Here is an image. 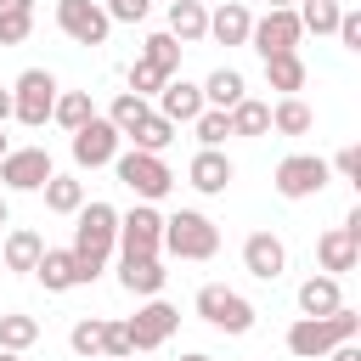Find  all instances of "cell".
Here are the masks:
<instances>
[{
  "label": "cell",
  "instance_id": "6da1fadb",
  "mask_svg": "<svg viewBox=\"0 0 361 361\" xmlns=\"http://www.w3.org/2000/svg\"><path fill=\"white\" fill-rule=\"evenodd\" d=\"M361 333V316L355 310H327V316H299L293 327H288V350L299 355V361H316V355H327L333 344H344V338H355Z\"/></svg>",
  "mask_w": 361,
  "mask_h": 361
},
{
  "label": "cell",
  "instance_id": "7a4b0ae2",
  "mask_svg": "<svg viewBox=\"0 0 361 361\" xmlns=\"http://www.w3.org/2000/svg\"><path fill=\"white\" fill-rule=\"evenodd\" d=\"M164 248H169L175 259H214L220 226H214L209 214H197V209H180V214L164 220Z\"/></svg>",
  "mask_w": 361,
  "mask_h": 361
},
{
  "label": "cell",
  "instance_id": "3957f363",
  "mask_svg": "<svg viewBox=\"0 0 361 361\" xmlns=\"http://www.w3.org/2000/svg\"><path fill=\"white\" fill-rule=\"evenodd\" d=\"M113 169H118V180L141 197V203H158V197H169V186H175V175H169V164L158 158V152H118L113 158Z\"/></svg>",
  "mask_w": 361,
  "mask_h": 361
},
{
  "label": "cell",
  "instance_id": "277c9868",
  "mask_svg": "<svg viewBox=\"0 0 361 361\" xmlns=\"http://www.w3.org/2000/svg\"><path fill=\"white\" fill-rule=\"evenodd\" d=\"M197 316L209 327H220V333H248L254 327V305L237 288H226V282H203L197 288Z\"/></svg>",
  "mask_w": 361,
  "mask_h": 361
},
{
  "label": "cell",
  "instance_id": "5b68a950",
  "mask_svg": "<svg viewBox=\"0 0 361 361\" xmlns=\"http://www.w3.org/2000/svg\"><path fill=\"white\" fill-rule=\"evenodd\" d=\"M327 180H333V169H327V158H316V152H288V158L276 164V175H271V186H276L288 203L316 197Z\"/></svg>",
  "mask_w": 361,
  "mask_h": 361
},
{
  "label": "cell",
  "instance_id": "8992f818",
  "mask_svg": "<svg viewBox=\"0 0 361 361\" xmlns=\"http://www.w3.org/2000/svg\"><path fill=\"white\" fill-rule=\"evenodd\" d=\"M51 107H56V79H51V68H28V73L11 85V118H23L28 130H39V124L51 118Z\"/></svg>",
  "mask_w": 361,
  "mask_h": 361
},
{
  "label": "cell",
  "instance_id": "52a82bcc",
  "mask_svg": "<svg viewBox=\"0 0 361 361\" xmlns=\"http://www.w3.org/2000/svg\"><path fill=\"white\" fill-rule=\"evenodd\" d=\"M118 243V209L113 203H79V226H73V254L107 259Z\"/></svg>",
  "mask_w": 361,
  "mask_h": 361
},
{
  "label": "cell",
  "instance_id": "ba28073f",
  "mask_svg": "<svg viewBox=\"0 0 361 361\" xmlns=\"http://www.w3.org/2000/svg\"><path fill=\"white\" fill-rule=\"evenodd\" d=\"M56 28H62L73 45H107L113 17H107L102 0H56Z\"/></svg>",
  "mask_w": 361,
  "mask_h": 361
},
{
  "label": "cell",
  "instance_id": "9c48e42d",
  "mask_svg": "<svg viewBox=\"0 0 361 361\" xmlns=\"http://www.w3.org/2000/svg\"><path fill=\"white\" fill-rule=\"evenodd\" d=\"M299 39H305V28H299V11H293V6H276V11L254 17V28H248V45H254L259 56L299 51Z\"/></svg>",
  "mask_w": 361,
  "mask_h": 361
},
{
  "label": "cell",
  "instance_id": "30bf717a",
  "mask_svg": "<svg viewBox=\"0 0 361 361\" xmlns=\"http://www.w3.org/2000/svg\"><path fill=\"white\" fill-rule=\"evenodd\" d=\"M124 327H130V350L141 355V350H158V344H169V333L180 327V310H175V305H164V299L152 293V299H147V305H141V310H135Z\"/></svg>",
  "mask_w": 361,
  "mask_h": 361
},
{
  "label": "cell",
  "instance_id": "8fae6325",
  "mask_svg": "<svg viewBox=\"0 0 361 361\" xmlns=\"http://www.w3.org/2000/svg\"><path fill=\"white\" fill-rule=\"evenodd\" d=\"M51 175H56V164H51L45 147H17V152L0 158V180H6V192H39Z\"/></svg>",
  "mask_w": 361,
  "mask_h": 361
},
{
  "label": "cell",
  "instance_id": "7c38bea8",
  "mask_svg": "<svg viewBox=\"0 0 361 361\" xmlns=\"http://www.w3.org/2000/svg\"><path fill=\"white\" fill-rule=\"evenodd\" d=\"M158 248H164V214L152 203L118 214V254H158Z\"/></svg>",
  "mask_w": 361,
  "mask_h": 361
},
{
  "label": "cell",
  "instance_id": "4fadbf2b",
  "mask_svg": "<svg viewBox=\"0 0 361 361\" xmlns=\"http://www.w3.org/2000/svg\"><path fill=\"white\" fill-rule=\"evenodd\" d=\"M118 141H124V135L96 113L90 124H79V130H73V164H79V169H102V164H113V158H118Z\"/></svg>",
  "mask_w": 361,
  "mask_h": 361
},
{
  "label": "cell",
  "instance_id": "5bb4252c",
  "mask_svg": "<svg viewBox=\"0 0 361 361\" xmlns=\"http://www.w3.org/2000/svg\"><path fill=\"white\" fill-rule=\"evenodd\" d=\"M243 271H248V276H259V282H276V276L288 271V248H282V237L254 231V237L243 243Z\"/></svg>",
  "mask_w": 361,
  "mask_h": 361
},
{
  "label": "cell",
  "instance_id": "9a60e30c",
  "mask_svg": "<svg viewBox=\"0 0 361 361\" xmlns=\"http://www.w3.org/2000/svg\"><path fill=\"white\" fill-rule=\"evenodd\" d=\"M152 113H164L169 124H192V118L203 113V85H192V79H164Z\"/></svg>",
  "mask_w": 361,
  "mask_h": 361
},
{
  "label": "cell",
  "instance_id": "2e32d148",
  "mask_svg": "<svg viewBox=\"0 0 361 361\" xmlns=\"http://www.w3.org/2000/svg\"><path fill=\"white\" fill-rule=\"evenodd\" d=\"M231 175H237V164H231L220 147H203V152L192 158V169H186V180H192L203 197H220V192L231 186Z\"/></svg>",
  "mask_w": 361,
  "mask_h": 361
},
{
  "label": "cell",
  "instance_id": "e0dca14e",
  "mask_svg": "<svg viewBox=\"0 0 361 361\" xmlns=\"http://www.w3.org/2000/svg\"><path fill=\"white\" fill-rule=\"evenodd\" d=\"M316 259H322V271H327V276H344V271H355V265H361V243H355L344 226H333V231H322V237H316Z\"/></svg>",
  "mask_w": 361,
  "mask_h": 361
},
{
  "label": "cell",
  "instance_id": "ac0fdd59",
  "mask_svg": "<svg viewBox=\"0 0 361 361\" xmlns=\"http://www.w3.org/2000/svg\"><path fill=\"white\" fill-rule=\"evenodd\" d=\"M248 28H254V17L243 0H220L209 11V39H220V45H248Z\"/></svg>",
  "mask_w": 361,
  "mask_h": 361
},
{
  "label": "cell",
  "instance_id": "d6986e66",
  "mask_svg": "<svg viewBox=\"0 0 361 361\" xmlns=\"http://www.w3.org/2000/svg\"><path fill=\"white\" fill-rule=\"evenodd\" d=\"M118 282H124V293L152 299V293L164 288V265H158V254H124V259H118Z\"/></svg>",
  "mask_w": 361,
  "mask_h": 361
},
{
  "label": "cell",
  "instance_id": "ffe728a7",
  "mask_svg": "<svg viewBox=\"0 0 361 361\" xmlns=\"http://www.w3.org/2000/svg\"><path fill=\"white\" fill-rule=\"evenodd\" d=\"M34 276L45 282V293H68V288H79V259H73V248H45L39 265H34Z\"/></svg>",
  "mask_w": 361,
  "mask_h": 361
},
{
  "label": "cell",
  "instance_id": "44dd1931",
  "mask_svg": "<svg viewBox=\"0 0 361 361\" xmlns=\"http://www.w3.org/2000/svg\"><path fill=\"white\" fill-rule=\"evenodd\" d=\"M338 305H344L338 276L322 271V276H305V282H299V310H305V316H327V310H338Z\"/></svg>",
  "mask_w": 361,
  "mask_h": 361
},
{
  "label": "cell",
  "instance_id": "7402d4cb",
  "mask_svg": "<svg viewBox=\"0 0 361 361\" xmlns=\"http://www.w3.org/2000/svg\"><path fill=\"white\" fill-rule=\"evenodd\" d=\"M169 34H175L180 45L209 39V11H203V0H169Z\"/></svg>",
  "mask_w": 361,
  "mask_h": 361
},
{
  "label": "cell",
  "instance_id": "603a6c76",
  "mask_svg": "<svg viewBox=\"0 0 361 361\" xmlns=\"http://www.w3.org/2000/svg\"><path fill=\"white\" fill-rule=\"evenodd\" d=\"M243 96H248V85H243L237 68H214V73L203 79V107H226V113H231Z\"/></svg>",
  "mask_w": 361,
  "mask_h": 361
},
{
  "label": "cell",
  "instance_id": "cb8c5ba5",
  "mask_svg": "<svg viewBox=\"0 0 361 361\" xmlns=\"http://www.w3.org/2000/svg\"><path fill=\"white\" fill-rule=\"evenodd\" d=\"M265 85L282 90V96H299V90H305V62H299V51L265 56Z\"/></svg>",
  "mask_w": 361,
  "mask_h": 361
},
{
  "label": "cell",
  "instance_id": "d4e9b609",
  "mask_svg": "<svg viewBox=\"0 0 361 361\" xmlns=\"http://www.w3.org/2000/svg\"><path fill=\"white\" fill-rule=\"evenodd\" d=\"M39 254H45V237L39 231H28V226L6 231V271H34Z\"/></svg>",
  "mask_w": 361,
  "mask_h": 361
},
{
  "label": "cell",
  "instance_id": "484cf974",
  "mask_svg": "<svg viewBox=\"0 0 361 361\" xmlns=\"http://www.w3.org/2000/svg\"><path fill=\"white\" fill-rule=\"evenodd\" d=\"M51 118L73 135L79 124H90L96 118V102H90V90H56V107H51Z\"/></svg>",
  "mask_w": 361,
  "mask_h": 361
},
{
  "label": "cell",
  "instance_id": "4316f807",
  "mask_svg": "<svg viewBox=\"0 0 361 361\" xmlns=\"http://www.w3.org/2000/svg\"><path fill=\"white\" fill-rule=\"evenodd\" d=\"M39 192H45L51 214H79V203H85V180H73V175H51Z\"/></svg>",
  "mask_w": 361,
  "mask_h": 361
},
{
  "label": "cell",
  "instance_id": "83f0119b",
  "mask_svg": "<svg viewBox=\"0 0 361 361\" xmlns=\"http://www.w3.org/2000/svg\"><path fill=\"white\" fill-rule=\"evenodd\" d=\"M34 28V0H0V45H23Z\"/></svg>",
  "mask_w": 361,
  "mask_h": 361
},
{
  "label": "cell",
  "instance_id": "f1b7e54d",
  "mask_svg": "<svg viewBox=\"0 0 361 361\" xmlns=\"http://www.w3.org/2000/svg\"><path fill=\"white\" fill-rule=\"evenodd\" d=\"M226 118H231V135H271V107L254 102V96H243Z\"/></svg>",
  "mask_w": 361,
  "mask_h": 361
},
{
  "label": "cell",
  "instance_id": "f546056e",
  "mask_svg": "<svg viewBox=\"0 0 361 361\" xmlns=\"http://www.w3.org/2000/svg\"><path fill=\"white\" fill-rule=\"evenodd\" d=\"M310 124H316V113H310L299 96H282V102L271 107V130H276V135H305Z\"/></svg>",
  "mask_w": 361,
  "mask_h": 361
},
{
  "label": "cell",
  "instance_id": "4dcf8cb0",
  "mask_svg": "<svg viewBox=\"0 0 361 361\" xmlns=\"http://www.w3.org/2000/svg\"><path fill=\"white\" fill-rule=\"evenodd\" d=\"M293 11H299V28L305 34H333L338 28V0H293Z\"/></svg>",
  "mask_w": 361,
  "mask_h": 361
},
{
  "label": "cell",
  "instance_id": "1f68e13d",
  "mask_svg": "<svg viewBox=\"0 0 361 361\" xmlns=\"http://www.w3.org/2000/svg\"><path fill=\"white\" fill-rule=\"evenodd\" d=\"M147 113H152V107H147V96H135V90H124V96H118V102L107 107V124H113V130H118V135L130 141V135H135V124H141Z\"/></svg>",
  "mask_w": 361,
  "mask_h": 361
},
{
  "label": "cell",
  "instance_id": "d6a6232c",
  "mask_svg": "<svg viewBox=\"0 0 361 361\" xmlns=\"http://www.w3.org/2000/svg\"><path fill=\"white\" fill-rule=\"evenodd\" d=\"M28 344H39V322L34 316H23V310H11V316H0V350H28Z\"/></svg>",
  "mask_w": 361,
  "mask_h": 361
},
{
  "label": "cell",
  "instance_id": "836d02e7",
  "mask_svg": "<svg viewBox=\"0 0 361 361\" xmlns=\"http://www.w3.org/2000/svg\"><path fill=\"white\" fill-rule=\"evenodd\" d=\"M130 141H135L141 152H164V147L175 141V124H169L164 113H147V118L135 124V135H130Z\"/></svg>",
  "mask_w": 361,
  "mask_h": 361
},
{
  "label": "cell",
  "instance_id": "e575fe53",
  "mask_svg": "<svg viewBox=\"0 0 361 361\" xmlns=\"http://www.w3.org/2000/svg\"><path fill=\"white\" fill-rule=\"evenodd\" d=\"M141 56L158 62L164 73H175V68H180V39H175L169 28H164V34H147V39H141Z\"/></svg>",
  "mask_w": 361,
  "mask_h": 361
},
{
  "label": "cell",
  "instance_id": "d590c367",
  "mask_svg": "<svg viewBox=\"0 0 361 361\" xmlns=\"http://www.w3.org/2000/svg\"><path fill=\"white\" fill-rule=\"evenodd\" d=\"M164 79H175V73H164V68H158V62H147V56H135V62H130V90H135V96H158V90H164Z\"/></svg>",
  "mask_w": 361,
  "mask_h": 361
},
{
  "label": "cell",
  "instance_id": "8d00e7d4",
  "mask_svg": "<svg viewBox=\"0 0 361 361\" xmlns=\"http://www.w3.org/2000/svg\"><path fill=\"white\" fill-rule=\"evenodd\" d=\"M192 130H197L203 147H220V141L231 135V118H226V107H203V113L192 118Z\"/></svg>",
  "mask_w": 361,
  "mask_h": 361
},
{
  "label": "cell",
  "instance_id": "74e56055",
  "mask_svg": "<svg viewBox=\"0 0 361 361\" xmlns=\"http://www.w3.org/2000/svg\"><path fill=\"white\" fill-rule=\"evenodd\" d=\"M68 344H73V355H102V316H85V322H73Z\"/></svg>",
  "mask_w": 361,
  "mask_h": 361
},
{
  "label": "cell",
  "instance_id": "f35d334b",
  "mask_svg": "<svg viewBox=\"0 0 361 361\" xmlns=\"http://www.w3.org/2000/svg\"><path fill=\"white\" fill-rule=\"evenodd\" d=\"M102 355H107V361L135 355V350H130V327H124V322H102Z\"/></svg>",
  "mask_w": 361,
  "mask_h": 361
},
{
  "label": "cell",
  "instance_id": "ab89813d",
  "mask_svg": "<svg viewBox=\"0 0 361 361\" xmlns=\"http://www.w3.org/2000/svg\"><path fill=\"white\" fill-rule=\"evenodd\" d=\"M152 11V0H107V17L113 23H141Z\"/></svg>",
  "mask_w": 361,
  "mask_h": 361
},
{
  "label": "cell",
  "instance_id": "60d3db41",
  "mask_svg": "<svg viewBox=\"0 0 361 361\" xmlns=\"http://www.w3.org/2000/svg\"><path fill=\"white\" fill-rule=\"evenodd\" d=\"M333 34L344 39V51H361V11H338V28Z\"/></svg>",
  "mask_w": 361,
  "mask_h": 361
},
{
  "label": "cell",
  "instance_id": "b9f144b4",
  "mask_svg": "<svg viewBox=\"0 0 361 361\" xmlns=\"http://www.w3.org/2000/svg\"><path fill=\"white\" fill-rule=\"evenodd\" d=\"M327 169H333L338 180H361V147H344V152H338Z\"/></svg>",
  "mask_w": 361,
  "mask_h": 361
},
{
  "label": "cell",
  "instance_id": "7bdbcfd3",
  "mask_svg": "<svg viewBox=\"0 0 361 361\" xmlns=\"http://www.w3.org/2000/svg\"><path fill=\"white\" fill-rule=\"evenodd\" d=\"M327 361H361V344H355V338H344V344H333V350H327Z\"/></svg>",
  "mask_w": 361,
  "mask_h": 361
},
{
  "label": "cell",
  "instance_id": "ee69618b",
  "mask_svg": "<svg viewBox=\"0 0 361 361\" xmlns=\"http://www.w3.org/2000/svg\"><path fill=\"white\" fill-rule=\"evenodd\" d=\"M6 118H11V90L0 85V124H6Z\"/></svg>",
  "mask_w": 361,
  "mask_h": 361
},
{
  "label": "cell",
  "instance_id": "f6af8a7d",
  "mask_svg": "<svg viewBox=\"0 0 361 361\" xmlns=\"http://www.w3.org/2000/svg\"><path fill=\"white\" fill-rule=\"evenodd\" d=\"M180 361H214V355H203V350H186V355H180Z\"/></svg>",
  "mask_w": 361,
  "mask_h": 361
},
{
  "label": "cell",
  "instance_id": "bcb514c9",
  "mask_svg": "<svg viewBox=\"0 0 361 361\" xmlns=\"http://www.w3.org/2000/svg\"><path fill=\"white\" fill-rule=\"evenodd\" d=\"M6 220H11V209H6V197H0V226H6Z\"/></svg>",
  "mask_w": 361,
  "mask_h": 361
},
{
  "label": "cell",
  "instance_id": "7dc6e473",
  "mask_svg": "<svg viewBox=\"0 0 361 361\" xmlns=\"http://www.w3.org/2000/svg\"><path fill=\"white\" fill-rule=\"evenodd\" d=\"M0 361H23V355H17V350H0Z\"/></svg>",
  "mask_w": 361,
  "mask_h": 361
},
{
  "label": "cell",
  "instance_id": "c3c4849f",
  "mask_svg": "<svg viewBox=\"0 0 361 361\" xmlns=\"http://www.w3.org/2000/svg\"><path fill=\"white\" fill-rule=\"evenodd\" d=\"M265 6H271V11H276V6H293V0H265Z\"/></svg>",
  "mask_w": 361,
  "mask_h": 361
},
{
  "label": "cell",
  "instance_id": "681fc988",
  "mask_svg": "<svg viewBox=\"0 0 361 361\" xmlns=\"http://www.w3.org/2000/svg\"><path fill=\"white\" fill-rule=\"evenodd\" d=\"M6 152H11V147H6V135H0V158H6Z\"/></svg>",
  "mask_w": 361,
  "mask_h": 361
},
{
  "label": "cell",
  "instance_id": "f907efd6",
  "mask_svg": "<svg viewBox=\"0 0 361 361\" xmlns=\"http://www.w3.org/2000/svg\"><path fill=\"white\" fill-rule=\"evenodd\" d=\"M124 361H135V355H124Z\"/></svg>",
  "mask_w": 361,
  "mask_h": 361
}]
</instances>
